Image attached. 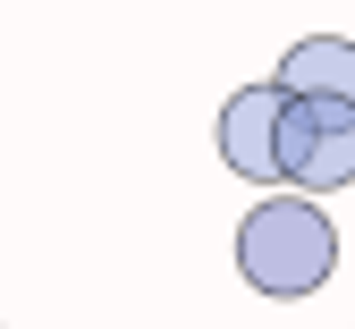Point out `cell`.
<instances>
[{"mask_svg":"<svg viewBox=\"0 0 355 329\" xmlns=\"http://www.w3.org/2000/svg\"><path fill=\"white\" fill-rule=\"evenodd\" d=\"M237 270L262 296H313L338 270V228L313 195H262L237 220Z\"/></svg>","mask_w":355,"mask_h":329,"instance_id":"1","label":"cell"},{"mask_svg":"<svg viewBox=\"0 0 355 329\" xmlns=\"http://www.w3.org/2000/svg\"><path fill=\"white\" fill-rule=\"evenodd\" d=\"M279 177H288V195L355 186V110L347 102H288L279 110Z\"/></svg>","mask_w":355,"mask_h":329,"instance_id":"2","label":"cell"},{"mask_svg":"<svg viewBox=\"0 0 355 329\" xmlns=\"http://www.w3.org/2000/svg\"><path fill=\"white\" fill-rule=\"evenodd\" d=\"M279 110H288V93L271 76H262V85H237L229 102H220L211 144H220V161H229L237 177H254V186H279Z\"/></svg>","mask_w":355,"mask_h":329,"instance_id":"3","label":"cell"},{"mask_svg":"<svg viewBox=\"0 0 355 329\" xmlns=\"http://www.w3.org/2000/svg\"><path fill=\"white\" fill-rule=\"evenodd\" d=\"M271 85L288 102H347L355 110V42L347 34H304L288 42V60L271 68Z\"/></svg>","mask_w":355,"mask_h":329,"instance_id":"4","label":"cell"}]
</instances>
